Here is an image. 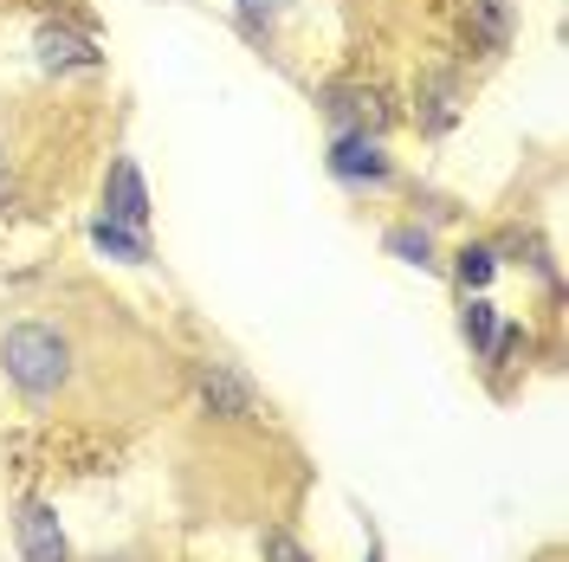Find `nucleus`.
<instances>
[{"instance_id": "obj_10", "label": "nucleus", "mask_w": 569, "mask_h": 562, "mask_svg": "<svg viewBox=\"0 0 569 562\" xmlns=\"http://www.w3.org/2000/svg\"><path fill=\"white\" fill-rule=\"evenodd\" d=\"M389 252H401L408 265H433V247H427V233H389Z\"/></svg>"}, {"instance_id": "obj_7", "label": "nucleus", "mask_w": 569, "mask_h": 562, "mask_svg": "<svg viewBox=\"0 0 569 562\" xmlns=\"http://www.w3.org/2000/svg\"><path fill=\"white\" fill-rule=\"evenodd\" d=\"M460 330H466V343H472L479 355H492V350H498V311L486 304V298H472V304H466Z\"/></svg>"}, {"instance_id": "obj_1", "label": "nucleus", "mask_w": 569, "mask_h": 562, "mask_svg": "<svg viewBox=\"0 0 569 562\" xmlns=\"http://www.w3.org/2000/svg\"><path fill=\"white\" fill-rule=\"evenodd\" d=\"M0 362H7V375H13V388H20L27 401H52L71 375L66 337H59L52 323H39V317L13 323V330L0 337Z\"/></svg>"}, {"instance_id": "obj_4", "label": "nucleus", "mask_w": 569, "mask_h": 562, "mask_svg": "<svg viewBox=\"0 0 569 562\" xmlns=\"http://www.w3.org/2000/svg\"><path fill=\"white\" fill-rule=\"evenodd\" d=\"M20 556L27 562H66V530H59V511L52 504H27L20 511Z\"/></svg>"}, {"instance_id": "obj_11", "label": "nucleus", "mask_w": 569, "mask_h": 562, "mask_svg": "<svg viewBox=\"0 0 569 562\" xmlns=\"http://www.w3.org/2000/svg\"><path fill=\"white\" fill-rule=\"evenodd\" d=\"M266 562H311V556H305V543H298V536L266 530Z\"/></svg>"}, {"instance_id": "obj_9", "label": "nucleus", "mask_w": 569, "mask_h": 562, "mask_svg": "<svg viewBox=\"0 0 569 562\" xmlns=\"http://www.w3.org/2000/svg\"><path fill=\"white\" fill-rule=\"evenodd\" d=\"M208 401H220V408H233V414H247V388L233 382L227 369H208Z\"/></svg>"}, {"instance_id": "obj_12", "label": "nucleus", "mask_w": 569, "mask_h": 562, "mask_svg": "<svg viewBox=\"0 0 569 562\" xmlns=\"http://www.w3.org/2000/svg\"><path fill=\"white\" fill-rule=\"evenodd\" d=\"M279 13H284V0H240V20H247L252 33H266Z\"/></svg>"}, {"instance_id": "obj_13", "label": "nucleus", "mask_w": 569, "mask_h": 562, "mask_svg": "<svg viewBox=\"0 0 569 562\" xmlns=\"http://www.w3.org/2000/svg\"><path fill=\"white\" fill-rule=\"evenodd\" d=\"M13 201V169H7V155H0V208Z\"/></svg>"}, {"instance_id": "obj_8", "label": "nucleus", "mask_w": 569, "mask_h": 562, "mask_svg": "<svg viewBox=\"0 0 569 562\" xmlns=\"http://www.w3.org/2000/svg\"><path fill=\"white\" fill-rule=\"evenodd\" d=\"M460 284H466V291H486V284H492V252H486V247H466L460 252Z\"/></svg>"}, {"instance_id": "obj_2", "label": "nucleus", "mask_w": 569, "mask_h": 562, "mask_svg": "<svg viewBox=\"0 0 569 562\" xmlns=\"http://www.w3.org/2000/svg\"><path fill=\"white\" fill-rule=\"evenodd\" d=\"M104 220H123V227H149V188H142V169L130 162V155H123V162H110Z\"/></svg>"}, {"instance_id": "obj_6", "label": "nucleus", "mask_w": 569, "mask_h": 562, "mask_svg": "<svg viewBox=\"0 0 569 562\" xmlns=\"http://www.w3.org/2000/svg\"><path fill=\"white\" fill-rule=\"evenodd\" d=\"M39 59H46L52 71H71V66H98V52H91V46H84L78 33H59V27H46V33H39Z\"/></svg>"}, {"instance_id": "obj_5", "label": "nucleus", "mask_w": 569, "mask_h": 562, "mask_svg": "<svg viewBox=\"0 0 569 562\" xmlns=\"http://www.w3.org/2000/svg\"><path fill=\"white\" fill-rule=\"evenodd\" d=\"M91 240H98V252L123 259V265H149V240H142V227H123V220H98V227H91Z\"/></svg>"}, {"instance_id": "obj_3", "label": "nucleus", "mask_w": 569, "mask_h": 562, "mask_svg": "<svg viewBox=\"0 0 569 562\" xmlns=\"http://www.w3.org/2000/svg\"><path fill=\"white\" fill-rule=\"evenodd\" d=\"M330 169L343 181H389V155H382V142L369 130H343L330 142Z\"/></svg>"}]
</instances>
